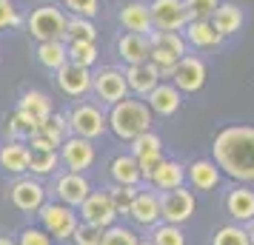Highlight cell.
Wrapping results in <instances>:
<instances>
[{"label":"cell","mask_w":254,"mask_h":245,"mask_svg":"<svg viewBox=\"0 0 254 245\" xmlns=\"http://www.w3.org/2000/svg\"><path fill=\"white\" fill-rule=\"evenodd\" d=\"M211 160L220 165L223 177L254 186V126L220 129L211 143Z\"/></svg>","instance_id":"1"},{"label":"cell","mask_w":254,"mask_h":245,"mask_svg":"<svg viewBox=\"0 0 254 245\" xmlns=\"http://www.w3.org/2000/svg\"><path fill=\"white\" fill-rule=\"evenodd\" d=\"M106 120H109V131L120 143H131L134 137L151 131V126H154V114L146 105V100H134V97H126L120 103L109 105Z\"/></svg>","instance_id":"2"},{"label":"cell","mask_w":254,"mask_h":245,"mask_svg":"<svg viewBox=\"0 0 254 245\" xmlns=\"http://www.w3.org/2000/svg\"><path fill=\"white\" fill-rule=\"evenodd\" d=\"M189 54L183 32H151L149 35V63L157 66L163 80L172 77V69Z\"/></svg>","instance_id":"3"},{"label":"cell","mask_w":254,"mask_h":245,"mask_svg":"<svg viewBox=\"0 0 254 245\" xmlns=\"http://www.w3.org/2000/svg\"><path fill=\"white\" fill-rule=\"evenodd\" d=\"M66 23H69V12L60 3H43L35 6L29 17H26V32L32 40L43 43V40H66Z\"/></svg>","instance_id":"4"},{"label":"cell","mask_w":254,"mask_h":245,"mask_svg":"<svg viewBox=\"0 0 254 245\" xmlns=\"http://www.w3.org/2000/svg\"><path fill=\"white\" fill-rule=\"evenodd\" d=\"M69 129L74 137H86V140H100L106 131H109V120H106V111L97 103H89V100H77V103L69 108Z\"/></svg>","instance_id":"5"},{"label":"cell","mask_w":254,"mask_h":245,"mask_svg":"<svg viewBox=\"0 0 254 245\" xmlns=\"http://www.w3.org/2000/svg\"><path fill=\"white\" fill-rule=\"evenodd\" d=\"M35 217H37V222H40V228H43L52 240H58V243L71 240V234H74L77 222H80L77 208H69V205L58 202V199H52V202L46 199L43 208L37 211Z\"/></svg>","instance_id":"6"},{"label":"cell","mask_w":254,"mask_h":245,"mask_svg":"<svg viewBox=\"0 0 254 245\" xmlns=\"http://www.w3.org/2000/svg\"><path fill=\"white\" fill-rule=\"evenodd\" d=\"M92 92L103 105H115L128 97L126 86V71L117 66H103V69L92 71Z\"/></svg>","instance_id":"7"},{"label":"cell","mask_w":254,"mask_h":245,"mask_svg":"<svg viewBox=\"0 0 254 245\" xmlns=\"http://www.w3.org/2000/svg\"><path fill=\"white\" fill-rule=\"evenodd\" d=\"M9 202H12L14 208L20 211V214H37V211L43 208V202H46V188L43 183L37 180V177H17L12 186H9Z\"/></svg>","instance_id":"8"},{"label":"cell","mask_w":254,"mask_h":245,"mask_svg":"<svg viewBox=\"0 0 254 245\" xmlns=\"http://www.w3.org/2000/svg\"><path fill=\"white\" fill-rule=\"evenodd\" d=\"M160 214L163 222L172 225H183L197 214V197L191 188H174V191H163L160 194Z\"/></svg>","instance_id":"9"},{"label":"cell","mask_w":254,"mask_h":245,"mask_svg":"<svg viewBox=\"0 0 254 245\" xmlns=\"http://www.w3.org/2000/svg\"><path fill=\"white\" fill-rule=\"evenodd\" d=\"M58 154H60V165H66V171H77V174H86L94 165V160H97L94 140L74 137V134H69V137L63 140Z\"/></svg>","instance_id":"10"},{"label":"cell","mask_w":254,"mask_h":245,"mask_svg":"<svg viewBox=\"0 0 254 245\" xmlns=\"http://www.w3.org/2000/svg\"><path fill=\"white\" fill-rule=\"evenodd\" d=\"M149 14L154 32H183L189 23V12H186L183 0H151Z\"/></svg>","instance_id":"11"},{"label":"cell","mask_w":254,"mask_h":245,"mask_svg":"<svg viewBox=\"0 0 254 245\" xmlns=\"http://www.w3.org/2000/svg\"><path fill=\"white\" fill-rule=\"evenodd\" d=\"M206 77H208L206 60L197 57V54H186V57L172 69V77H169V80L180 89V94H197L206 86Z\"/></svg>","instance_id":"12"},{"label":"cell","mask_w":254,"mask_h":245,"mask_svg":"<svg viewBox=\"0 0 254 245\" xmlns=\"http://www.w3.org/2000/svg\"><path fill=\"white\" fill-rule=\"evenodd\" d=\"M128 220L140 225V228H154L163 222L160 214V191H154L151 186H137V194H134V202H131V211H128Z\"/></svg>","instance_id":"13"},{"label":"cell","mask_w":254,"mask_h":245,"mask_svg":"<svg viewBox=\"0 0 254 245\" xmlns=\"http://www.w3.org/2000/svg\"><path fill=\"white\" fill-rule=\"evenodd\" d=\"M52 194H55V199L63 202V205L80 208L83 199L92 194V183L86 180V174H77V171H60V174L55 177Z\"/></svg>","instance_id":"14"},{"label":"cell","mask_w":254,"mask_h":245,"mask_svg":"<svg viewBox=\"0 0 254 245\" xmlns=\"http://www.w3.org/2000/svg\"><path fill=\"white\" fill-rule=\"evenodd\" d=\"M80 217L83 222H92L97 228H109V225H115L117 222V211H115V202H112V194H109V188H100V191H94L83 199L80 208Z\"/></svg>","instance_id":"15"},{"label":"cell","mask_w":254,"mask_h":245,"mask_svg":"<svg viewBox=\"0 0 254 245\" xmlns=\"http://www.w3.org/2000/svg\"><path fill=\"white\" fill-rule=\"evenodd\" d=\"M55 80H58V89L71 100H80L92 92V69L86 66H77V63H66L55 71Z\"/></svg>","instance_id":"16"},{"label":"cell","mask_w":254,"mask_h":245,"mask_svg":"<svg viewBox=\"0 0 254 245\" xmlns=\"http://www.w3.org/2000/svg\"><path fill=\"white\" fill-rule=\"evenodd\" d=\"M146 105L151 108V114L157 117H174L177 111H180V105H183V94H180V89L174 86L172 80H160L154 89H151V94L146 97Z\"/></svg>","instance_id":"17"},{"label":"cell","mask_w":254,"mask_h":245,"mask_svg":"<svg viewBox=\"0 0 254 245\" xmlns=\"http://www.w3.org/2000/svg\"><path fill=\"white\" fill-rule=\"evenodd\" d=\"M223 180L220 165L211 157H197L186 165V183L194 188V191H214Z\"/></svg>","instance_id":"18"},{"label":"cell","mask_w":254,"mask_h":245,"mask_svg":"<svg viewBox=\"0 0 254 245\" xmlns=\"http://www.w3.org/2000/svg\"><path fill=\"white\" fill-rule=\"evenodd\" d=\"M226 214L231 217V222L237 225H249L254 220V188L252 186H234L226 194Z\"/></svg>","instance_id":"19"},{"label":"cell","mask_w":254,"mask_h":245,"mask_svg":"<svg viewBox=\"0 0 254 245\" xmlns=\"http://www.w3.org/2000/svg\"><path fill=\"white\" fill-rule=\"evenodd\" d=\"M117 23L123 26L126 32L134 35H151V14H149V3L143 0H128L117 9Z\"/></svg>","instance_id":"20"},{"label":"cell","mask_w":254,"mask_h":245,"mask_svg":"<svg viewBox=\"0 0 254 245\" xmlns=\"http://www.w3.org/2000/svg\"><path fill=\"white\" fill-rule=\"evenodd\" d=\"M17 111H20V114H26L32 123H35V126L46 123L49 117L55 114L49 94L40 92V89H23V92H20V97H17Z\"/></svg>","instance_id":"21"},{"label":"cell","mask_w":254,"mask_h":245,"mask_svg":"<svg viewBox=\"0 0 254 245\" xmlns=\"http://www.w3.org/2000/svg\"><path fill=\"white\" fill-rule=\"evenodd\" d=\"M126 86H128V94H134V97H149L151 89L163 80L157 66H151V63H137V66H126Z\"/></svg>","instance_id":"22"},{"label":"cell","mask_w":254,"mask_h":245,"mask_svg":"<svg viewBox=\"0 0 254 245\" xmlns=\"http://www.w3.org/2000/svg\"><path fill=\"white\" fill-rule=\"evenodd\" d=\"M149 186L154 191H174V188H183L186 186V165L180 160H169V157H163V163L151 171L149 177Z\"/></svg>","instance_id":"23"},{"label":"cell","mask_w":254,"mask_h":245,"mask_svg":"<svg viewBox=\"0 0 254 245\" xmlns=\"http://www.w3.org/2000/svg\"><path fill=\"white\" fill-rule=\"evenodd\" d=\"M183 37H186V43H189V46L200 49V51L217 49V46H223V40H226V37L214 29L211 20H189L186 29H183Z\"/></svg>","instance_id":"24"},{"label":"cell","mask_w":254,"mask_h":245,"mask_svg":"<svg viewBox=\"0 0 254 245\" xmlns=\"http://www.w3.org/2000/svg\"><path fill=\"white\" fill-rule=\"evenodd\" d=\"M117 57L126 66H137V63H149V35H134V32H123L117 37Z\"/></svg>","instance_id":"25"},{"label":"cell","mask_w":254,"mask_h":245,"mask_svg":"<svg viewBox=\"0 0 254 245\" xmlns=\"http://www.w3.org/2000/svg\"><path fill=\"white\" fill-rule=\"evenodd\" d=\"M0 168L12 177L29 174V146L20 140H6V146H0Z\"/></svg>","instance_id":"26"},{"label":"cell","mask_w":254,"mask_h":245,"mask_svg":"<svg viewBox=\"0 0 254 245\" xmlns=\"http://www.w3.org/2000/svg\"><path fill=\"white\" fill-rule=\"evenodd\" d=\"M109 177L115 186H140L143 174H140V165L131 154H115L109 160Z\"/></svg>","instance_id":"27"},{"label":"cell","mask_w":254,"mask_h":245,"mask_svg":"<svg viewBox=\"0 0 254 245\" xmlns=\"http://www.w3.org/2000/svg\"><path fill=\"white\" fill-rule=\"evenodd\" d=\"M211 23H214V29H217L223 37H231L243 29L246 14H243V9L237 3H223V0H220V6L214 9V14H211Z\"/></svg>","instance_id":"28"},{"label":"cell","mask_w":254,"mask_h":245,"mask_svg":"<svg viewBox=\"0 0 254 245\" xmlns=\"http://www.w3.org/2000/svg\"><path fill=\"white\" fill-rule=\"evenodd\" d=\"M35 60L49 71H58L60 66L69 63V51H66V40H43L35 46Z\"/></svg>","instance_id":"29"},{"label":"cell","mask_w":254,"mask_h":245,"mask_svg":"<svg viewBox=\"0 0 254 245\" xmlns=\"http://www.w3.org/2000/svg\"><path fill=\"white\" fill-rule=\"evenodd\" d=\"M128 154H131L134 160L160 157V154H166V151H163V137L157 134V131H146V134H140V137H134V140H131Z\"/></svg>","instance_id":"30"},{"label":"cell","mask_w":254,"mask_h":245,"mask_svg":"<svg viewBox=\"0 0 254 245\" xmlns=\"http://www.w3.org/2000/svg\"><path fill=\"white\" fill-rule=\"evenodd\" d=\"M60 168L58 151H35L29 148V174L32 177H52Z\"/></svg>","instance_id":"31"},{"label":"cell","mask_w":254,"mask_h":245,"mask_svg":"<svg viewBox=\"0 0 254 245\" xmlns=\"http://www.w3.org/2000/svg\"><path fill=\"white\" fill-rule=\"evenodd\" d=\"M71 40H89L97 43V26L92 17H80V14H69V23H66V43Z\"/></svg>","instance_id":"32"},{"label":"cell","mask_w":254,"mask_h":245,"mask_svg":"<svg viewBox=\"0 0 254 245\" xmlns=\"http://www.w3.org/2000/svg\"><path fill=\"white\" fill-rule=\"evenodd\" d=\"M66 51H69V63H77V66H86V69H92L100 60L97 43H89V40H71V43H66Z\"/></svg>","instance_id":"33"},{"label":"cell","mask_w":254,"mask_h":245,"mask_svg":"<svg viewBox=\"0 0 254 245\" xmlns=\"http://www.w3.org/2000/svg\"><path fill=\"white\" fill-rule=\"evenodd\" d=\"M211 245H252V240H249L246 225L229 222V225L214 228V234H211Z\"/></svg>","instance_id":"34"},{"label":"cell","mask_w":254,"mask_h":245,"mask_svg":"<svg viewBox=\"0 0 254 245\" xmlns=\"http://www.w3.org/2000/svg\"><path fill=\"white\" fill-rule=\"evenodd\" d=\"M37 131L43 134V137H49V140L55 143V146H63V140L71 134V129H69V120H66V114H52L46 120V123H40L37 126Z\"/></svg>","instance_id":"35"},{"label":"cell","mask_w":254,"mask_h":245,"mask_svg":"<svg viewBox=\"0 0 254 245\" xmlns=\"http://www.w3.org/2000/svg\"><path fill=\"white\" fill-rule=\"evenodd\" d=\"M100 245H140V237H137L134 228H128V225H123V222H115V225L103 228Z\"/></svg>","instance_id":"36"},{"label":"cell","mask_w":254,"mask_h":245,"mask_svg":"<svg viewBox=\"0 0 254 245\" xmlns=\"http://www.w3.org/2000/svg\"><path fill=\"white\" fill-rule=\"evenodd\" d=\"M35 131H37V126H35V123H32L26 114H20L17 108H14V114L6 120V137H9V140L26 143L32 134H35Z\"/></svg>","instance_id":"37"},{"label":"cell","mask_w":254,"mask_h":245,"mask_svg":"<svg viewBox=\"0 0 254 245\" xmlns=\"http://www.w3.org/2000/svg\"><path fill=\"white\" fill-rule=\"evenodd\" d=\"M154 245H186V234L180 225H172V222H160L151 228V237H149Z\"/></svg>","instance_id":"38"},{"label":"cell","mask_w":254,"mask_h":245,"mask_svg":"<svg viewBox=\"0 0 254 245\" xmlns=\"http://www.w3.org/2000/svg\"><path fill=\"white\" fill-rule=\"evenodd\" d=\"M109 194H112V202H115L117 217H128L131 211V202H134V194H137V186H109Z\"/></svg>","instance_id":"39"},{"label":"cell","mask_w":254,"mask_h":245,"mask_svg":"<svg viewBox=\"0 0 254 245\" xmlns=\"http://www.w3.org/2000/svg\"><path fill=\"white\" fill-rule=\"evenodd\" d=\"M100 240H103V228H97V225H92V222H77V228H74V234H71V243L74 245H100Z\"/></svg>","instance_id":"40"},{"label":"cell","mask_w":254,"mask_h":245,"mask_svg":"<svg viewBox=\"0 0 254 245\" xmlns=\"http://www.w3.org/2000/svg\"><path fill=\"white\" fill-rule=\"evenodd\" d=\"M189 20H211L214 9L220 6V0H183Z\"/></svg>","instance_id":"41"},{"label":"cell","mask_w":254,"mask_h":245,"mask_svg":"<svg viewBox=\"0 0 254 245\" xmlns=\"http://www.w3.org/2000/svg\"><path fill=\"white\" fill-rule=\"evenodd\" d=\"M14 243H17V245H52L55 240H52V237H49L40 225H26V228H20V231H17Z\"/></svg>","instance_id":"42"},{"label":"cell","mask_w":254,"mask_h":245,"mask_svg":"<svg viewBox=\"0 0 254 245\" xmlns=\"http://www.w3.org/2000/svg\"><path fill=\"white\" fill-rule=\"evenodd\" d=\"M23 23L20 17V9L14 0H0V29H17Z\"/></svg>","instance_id":"43"},{"label":"cell","mask_w":254,"mask_h":245,"mask_svg":"<svg viewBox=\"0 0 254 245\" xmlns=\"http://www.w3.org/2000/svg\"><path fill=\"white\" fill-rule=\"evenodd\" d=\"M63 9L69 14H80V17H92L100 12V0H63Z\"/></svg>","instance_id":"44"},{"label":"cell","mask_w":254,"mask_h":245,"mask_svg":"<svg viewBox=\"0 0 254 245\" xmlns=\"http://www.w3.org/2000/svg\"><path fill=\"white\" fill-rule=\"evenodd\" d=\"M0 245H17V243H14V237H3L0 234Z\"/></svg>","instance_id":"45"},{"label":"cell","mask_w":254,"mask_h":245,"mask_svg":"<svg viewBox=\"0 0 254 245\" xmlns=\"http://www.w3.org/2000/svg\"><path fill=\"white\" fill-rule=\"evenodd\" d=\"M246 231H249V240H252V245H254V220L246 225Z\"/></svg>","instance_id":"46"},{"label":"cell","mask_w":254,"mask_h":245,"mask_svg":"<svg viewBox=\"0 0 254 245\" xmlns=\"http://www.w3.org/2000/svg\"><path fill=\"white\" fill-rule=\"evenodd\" d=\"M140 245H154V243H151V240H143V237H140Z\"/></svg>","instance_id":"47"},{"label":"cell","mask_w":254,"mask_h":245,"mask_svg":"<svg viewBox=\"0 0 254 245\" xmlns=\"http://www.w3.org/2000/svg\"><path fill=\"white\" fill-rule=\"evenodd\" d=\"M55 3H63V0H55Z\"/></svg>","instance_id":"48"}]
</instances>
